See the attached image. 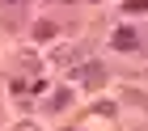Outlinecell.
Here are the masks:
<instances>
[{
  "mask_svg": "<svg viewBox=\"0 0 148 131\" xmlns=\"http://www.w3.org/2000/svg\"><path fill=\"white\" fill-rule=\"evenodd\" d=\"M76 76L85 80L89 89H97V85H106V68H102V64H85V68L76 72Z\"/></svg>",
  "mask_w": 148,
  "mask_h": 131,
  "instance_id": "cell-1",
  "label": "cell"
},
{
  "mask_svg": "<svg viewBox=\"0 0 148 131\" xmlns=\"http://www.w3.org/2000/svg\"><path fill=\"white\" fill-rule=\"evenodd\" d=\"M110 43L119 47V51H131V47H140V34H136V30H119Z\"/></svg>",
  "mask_w": 148,
  "mask_h": 131,
  "instance_id": "cell-2",
  "label": "cell"
},
{
  "mask_svg": "<svg viewBox=\"0 0 148 131\" xmlns=\"http://www.w3.org/2000/svg\"><path fill=\"white\" fill-rule=\"evenodd\" d=\"M55 34H59V25H55V21H38V25H34V38H38V43L55 38Z\"/></svg>",
  "mask_w": 148,
  "mask_h": 131,
  "instance_id": "cell-3",
  "label": "cell"
},
{
  "mask_svg": "<svg viewBox=\"0 0 148 131\" xmlns=\"http://www.w3.org/2000/svg\"><path fill=\"white\" fill-rule=\"evenodd\" d=\"M68 102H72V93H68V89H55V93H51V102H47V110H64Z\"/></svg>",
  "mask_w": 148,
  "mask_h": 131,
  "instance_id": "cell-4",
  "label": "cell"
},
{
  "mask_svg": "<svg viewBox=\"0 0 148 131\" xmlns=\"http://www.w3.org/2000/svg\"><path fill=\"white\" fill-rule=\"evenodd\" d=\"M123 97H127V102H136V106H144V110H148V93H140V89H127Z\"/></svg>",
  "mask_w": 148,
  "mask_h": 131,
  "instance_id": "cell-5",
  "label": "cell"
},
{
  "mask_svg": "<svg viewBox=\"0 0 148 131\" xmlns=\"http://www.w3.org/2000/svg\"><path fill=\"white\" fill-rule=\"evenodd\" d=\"M72 59H76V51H72V47H59V51H55V64H72Z\"/></svg>",
  "mask_w": 148,
  "mask_h": 131,
  "instance_id": "cell-6",
  "label": "cell"
},
{
  "mask_svg": "<svg viewBox=\"0 0 148 131\" xmlns=\"http://www.w3.org/2000/svg\"><path fill=\"white\" fill-rule=\"evenodd\" d=\"M123 9H127V13H148V0H127Z\"/></svg>",
  "mask_w": 148,
  "mask_h": 131,
  "instance_id": "cell-7",
  "label": "cell"
},
{
  "mask_svg": "<svg viewBox=\"0 0 148 131\" xmlns=\"http://www.w3.org/2000/svg\"><path fill=\"white\" fill-rule=\"evenodd\" d=\"M13 131H38V127H34V123H17Z\"/></svg>",
  "mask_w": 148,
  "mask_h": 131,
  "instance_id": "cell-8",
  "label": "cell"
}]
</instances>
